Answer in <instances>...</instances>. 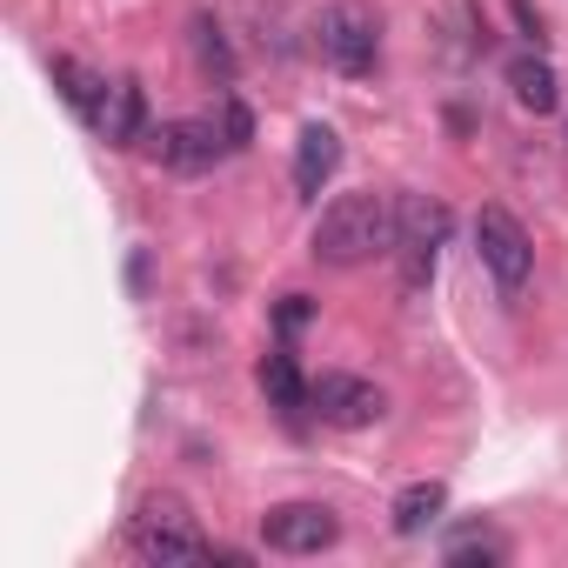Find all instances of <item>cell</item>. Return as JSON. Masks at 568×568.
Here are the masks:
<instances>
[{
    "label": "cell",
    "instance_id": "obj_1",
    "mask_svg": "<svg viewBox=\"0 0 568 568\" xmlns=\"http://www.w3.org/2000/svg\"><path fill=\"white\" fill-rule=\"evenodd\" d=\"M395 227H402V201L395 194H375V187L335 194L322 207V221H315V261L362 267V261H375V254L395 247Z\"/></svg>",
    "mask_w": 568,
    "mask_h": 568
},
{
    "label": "cell",
    "instance_id": "obj_2",
    "mask_svg": "<svg viewBox=\"0 0 568 568\" xmlns=\"http://www.w3.org/2000/svg\"><path fill=\"white\" fill-rule=\"evenodd\" d=\"M134 548H141L148 561H201V555H214V541L194 528V515H187L181 495H148V501H141V515H134Z\"/></svg>",
    "mask_w": 568,
    "mask_h": 568
},
{
    "label": "cell",
    "instance_id": "obj_3",
    "mask_svg": "<svg viewBox=\"0 0 568 568\" xmlns=\"http://www.w3.org/2000/svg\"><path fill=\"white\" fill-rule=\"evenodd\" d=\"M475 254H481V267L495 274L501 295H521V288H528V274H535V241H528V227H521L508 207H481V214H475Z\"/></svg>",
    "mask_w": 568,
    "mask_h": 568
},
{
    "label": "cell",
    "instance_id": "obj_4",
    "mask_svg": "<svg viewBox=\"0 0 568 568\" xmlns=\"http://www.w3.org/2000/svg\"><path fill=\"white\" fill-rule=\"evenodd\" d=\"M315 34H322V61L335 74H375V61H382V21H375V8H362V0H335Z\"/></svg>",
    "mask_w": 568,
    "mask_h": 568
},
{
    "label": "cell",
    "instance_id": "obj_5",
    "mask_svg": "<svg viewBox=\"0 0 568 568\" xmlns=\"http://www.w3.org/2000/svg\"><path fill=\"white\" fill-rule=\"evenodd\" d=\"M261 535H267V548H281V555H322V548H335L342 521H335V508H322V501H281V508L261 515Z\"/></svg>",
    "mask_w": 568,
    "mask_h": 568
},
{
    "label": "cell",
    "instance_id": "obj_6",
    "mask_svg": "<svg viewBox=\"0 0 568 568\" xmlns=\"http://www.w3.org/2000/svg\"><path fill=\"white\" fill-rule=\"evenodd\" d=\"M442 241H448V207H442V201H402L395 254H402V281H408V288H422V281H428Z\"/></svg>",
    "mask_w": 568,
    "mask_h": 568
},
{
    "label": "cell",
    "instance_id": "obj_7",
    "mask_svg": "<svg viewBox=\"0 0 568 568\" xmlns=\"http://www.w3.org/2000/svg\"><path fill=\"white\" fill-rule=\"evenodd\" d=\"M154 141V154L168 161V168H181V174H201V168H214L234 141L221 134V121H168V128H154L148 134Z\"/></svg>",
    "mask_w": 568,
    "mask_h": 568
},
{
    "label": "cell",
    "instance_id": "obj_8",
    "mask_svg": "<svg viewBox=\"0 0 568 568\" xmlns=\"http://www.w3.org/2000/svg\"><path fill=\"white\" fill-rule=\"evenodd\" d=\"M308 408H315L328 428H368V422L382 415V388H375V382H355V375H322Z\"/></svg>",
    "mask_w": 568,
    "mask_h": 568
},
{
    "label": "cell",
    "instance_id": "obj_9",
    "mask_svg": "<svg viewBox=\"0 0 568 568\" xmlns=\"http://www.w3.org/2000/svg\"><path fill=\"white\" fill-rule=\"evenodd\" d=\"M101 141H141V128H148V101H141V81H108V94H101V108H94V121H88Z\"/></svg>",
    "mask_w": 568,
    "mask_h": 568
},
{
    "label": "cell",
    "instance_id": "obj_10",
    "mask_svg": "<svg viewBox=\"0 0 568 568\" xmlns=\"http://www.w3.org/2000/svg\"><path fill=\"white\" fill-rule=\"evenodd\" d=\"M335 168H342V134H335V128H322V121H315V128H302V148H295V187L315 201V194L328 187V174H335Z\"/></svg>",
    "mask_w": 568,
    "mask_h": 568
},
{
    "label": "cell",
    "instance_id": "obj_11",
    "mask_svg": "<svg viewBox=\"0 0 568 568\" xmlns=\"http://www.w3.org/2000/svg\"><path fill=\"white\" fill-rule=\"evenodd\" d=\"M261 395L281 408V415H302L308 402H315V388L302 382V368H295V355H267L261 362Z\"/></svg>",
    "mask_w": 568,
    "mask_h": 568
},
{
    "label": "cell",
    "instance_id": "obj_12",
    "mask_svg": "<svg viewBox=\"0 0 568 568\" xmlns=\"http://www.w3.org/2000/svg\"><path fill=\"white\" fill-rule=\"evenodd\" d=\"M442 508H448V488H442V481H408L388 515H395V535H422Z\"/></svg>",
    "mask_w": 568,
    "mask_h": 568
},
{
    "label": "cell",
    "instance_id": "obj_13",
    "mask_svg": "<svg viewBox=\"0 0 568 568\" xmlns=\"http://www.w3.org/2000/svg\"><path fill=\"white\" fill-rule=\"evenodd\" d=\"M508 88H515V101L528 108V114H548L561 94H555V68L548 61H535V54H521L515 68H508Z\"/></svg>",
    "mask_w": 568,
    "mask_h": 568
},
{
    "label": "cell",
    "instance_id": "obj_14",
    "mask_svg": "<svg viewBox=\"0 0 568 568\" xmlns=\"http://www.w3.org/2000/svg\"><path fill=\"white\" fill-rule=\"evenodd\" d=\"M54 81H61V94H68V108H74L81 121H94V108H101V94H108V81H101V74H88L81 61H54Z\"/></svg>",
    "mask_w": 568,
    "mask_h": 568
},
{
    "label": "cell",
    "instance_id": "obj_15",
    "mask_svg": "<svg viewBox=\"0 0 568 568\" xmlns=\"http://www.w3.org/2000/svg\"><path fill=\"white\" fill-rule=\"evenodd\" d=\"M194 54H201V74L234 81V54H227V41H221V28H214V21H194Z\"/></svg>",
    "mask_w": 568,
    "mask_h": 568
},
{
    "label": "cell",
    "instance_id": "obj_16",
    "mask_svg": "<svg viewBox=\"0 0 568 568\" xmlns=\"http://www.w3.org/2000/svg\"><path fill=\"white\" fill-rule=\"evenodd\" d=\"M501 555V541L495 535H481V528H468V535H455L448 541V561H495Z\"/></svg>",
    "mask_w": 568,
    "mask_h": 568
},
{
    "label": "cell",
    "instance_id": "obj_17",
    "mask_svg": "<svg viewBox=\"0 0 568 568\" xmlns=\"http://www.w3.org/2000/svg\"><path fill=\"white\" fill-rule=\"evenodd\" d=\"M221 134H227L234 148H241V141L254 134V121H247V108H241V101H221Z\"/></svg>",
    "mask_w": 568,
    "mask_h": 568
},
{
    "label": "cell",
    "instance_id": "obj_18",
    "mask_svg": "<svg viewBox=\"0 0 568 568\" xmlns=\"http://www.w3.org/2000/svg\"><path fill=\"white\" fill-rule=\"evenodd\" d=\"M308 322V295H288V308H281V328H302Z\"/></svg>",
    "mask_w": 568,
    "mask_h": 568
}]
</instances>
